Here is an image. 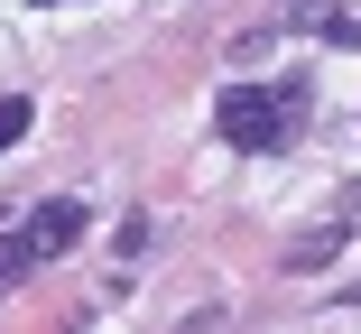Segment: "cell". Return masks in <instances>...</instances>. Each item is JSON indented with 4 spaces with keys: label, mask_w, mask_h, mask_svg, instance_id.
<instances>
[{
    "label": "cell",
    "mask_w": 361,
    "mask_h": 334,
    "mask_svg": "<svg viewBox=\"0 0 361 334\" xmlns=\"http://www.w3.org/2000/svg\"><path fill=\"white\" fill-rule=\"evenodd\" d=\"M306 93H315V75H287V84H223V102H213V130H223L241 158H269V149L297 140Z\"/></svg>",
    "instance_id": "obj_1"
},
{
    "label": "cell",
    "mask_w": 361,
    "mask_h": 334,
    "mask_svg": "<svg viewBox=\"0 0 361 334\" xmlns=\"http://www.w3.org/2000/svg\"><path fill=\"white\" fill-rule=\"evenodd\" d=\"M84 232H93V205H84V195H47V205L19 223V251H28V260H65Z\"/></svg>",
    "instance_id": "obj_2"
},
{
    "label": "cell",
    "mask_w": 361,
    "mask_h": 334,
    "mask_svg": "<svg viewBox=\"0 0 361 334\" xmlns=\"http://www.w3.org/2000/svg\"><path fill=\"white\" fill-rule=\"evenodd\" d=\"M334 251H343V223H324V232H306V241H287V270H324Z\"/></svg>",
    "instance_id": "obj_3"
},
{
    "label": "cell",
    "mask_w": 361,
    "mask_h": 334,
    "mask_svg": "<svg viewBox=\"0 0 361 334\" xmlns=\"http://www.w3.org/2000/svg\"><path fill=\"white\" fill-rule=\"evenodd\" d=\"M28 121H37L28 93H0V149H19V140H28Z\"/></svg>",
    "instance_id": "obj_4"
},
{
    "label": "cell",
    "mask_w": 361,
    "mask_h": 334,
    "mask_svg": "<svg viewBox=\"0 0 361 334\" xmlns=\"http://www.w3.org/2000/svg\"><path fill=\"white\" fill-rule=\"evenodd\" d=\"M111 251H121V260H149V214H130V223L111 232Z\"/></svg>",
    "instance_id": "obj_5"
},
{
    "label": "cell",
    "mask_w": 361,
    "mask_h": 334,
    "mask_svg": "<svg viewBox=\"0 0 361 334\" xmlns=\"http://www.w3.org/2000/svg\"><path fill=\"white\" fill-rule=\"evenodd\" d=\"M28 270H37V260H28V251H19V241H0V288H19V279H28Z\"/></svg>",
    "instance_id": "obj_6"
},
{
    "label": "cell",
    "mask_w": 361,
    "mask_h": 334,
    "mask_svg": "<svg viewBox=\"0 0 361 334\" xmlns=\"http://www.w3.org/2000/svg\"><path fill=\"white\" fill-rule=\"evenodd\" d=\"M47 10H75V0H47Z\"/></svg>",
    "instance_id": "obj_7"
}]
</instances>
